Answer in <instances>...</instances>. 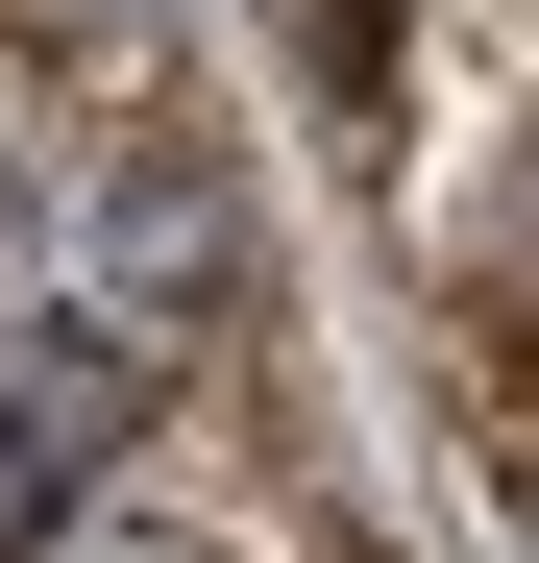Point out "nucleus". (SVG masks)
I'll return each mask as SVG.
<instances>
[{
	"instance_id": "1",
	"label": "nucleus",
	"mask_w": 539,
	"mask_h": 563,
	"mask_svg": "<svg viewBox=\"0 0 539 563\" xmlns=\"http://www.w3.org/2000/svg\"><path fill=\"white\" fill-rule=\"evenodd\" d=\"M221 269H245V245H221V172H197V147H123V172H99V295H123V367H147L172 319H221Z\"/></svg>"
},
{
	"instance_id": "2",
	"label": "nucleus",
	"mask_w": 539,
	"mask_h": 563,
	"mask_svg": "<svg viewBox=\"0 0 539 563\" xmlns=\"http://www.w3.org/2000/svg\"><path fill=\"white\" fill-rule=\"evenodd\" d=\"M123 417H147V367H123V343H74V367H25V393H0V563H25V539L123 465Z\"/></svg>"
},
{
	"instance_id": "3",
	"label": "nucleus",
	"mask_w": 539,
	"mask_h": 563,
	"mask_svg": "<svg viewBox=\"0 0 539 563\" xmlns=\"http://www.w3.org/2000/svg\"><path fill=\"white\" fill-rule=\"evenodd\" d=\"M319 563H393V539H319Z\"/></svg>"
}]
</instances>
